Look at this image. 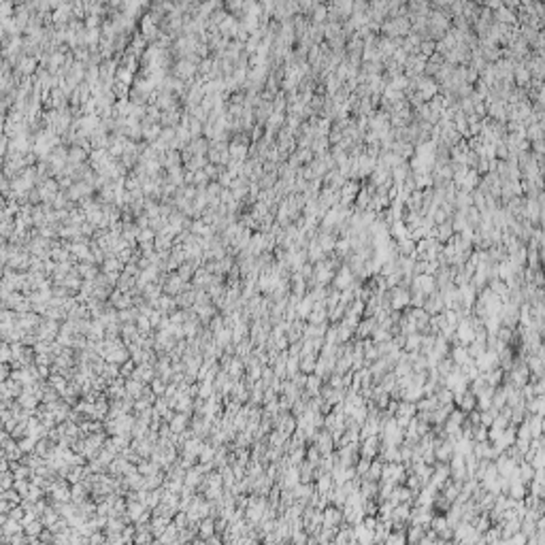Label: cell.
<instances>
[{"label": "cell", "instance_id": "cell-27", "mask_svg": "<svg viewBox=\"0 0 545 545\" xmlns=\"http://www.w3.org/2000/svg\"><path fill=\"white\" fill-rule=\"evenodd\" d=\"M320 458H322V454H320V449L315 447L313 443H307V447H304V460H309L311 462L313 466H318V462H320Z\"/></svg>", "mask_w": 545, "mask_h": 545}, {"label": "cell", "instance_id": "cell-25", "mask_svg": "<svg viewBox=\"0 0 545 545\" xmlns=\"http://www.w3.org/2000/svg\"><path fill=\"white\" fill-rule=\"evenodd\" d=\"M496 415H499V409H494V407L482 409V411H479V424L488 428V426H492V422H494Z\"/></svg>", "mask_w": 545, "mask_h": 545}, {"label": "cell", "instance_id": "cell-22", "mask_svg": "<svg viewBox=\"0 0 545 545\" xmlns=\"http://www.w3.org/2000/svg\"><path fill=\"white\" fill-rule=\"evenodd\" d=\"M496 21H499V23H505V26L513 23V21H515L513 11L509 9V7H505V4H501V7L496 9Z\"/></svg>", "mask_w": 545, "mask_h": 545}, {"label": "cell", "instance_id": "cell-26", "mask_svg": "<svg viewBox=\"0 0 545 545\" xmlns=\"http://www.w3.org/2000/svg\"><path fill=\"white\" fill-rule=\"evenodd\" d=\"M435 398L439 405H443V403H454V392L449 388H445V385H439L437 392H435Z\"/></svg>", "mask_w": 545, "mask_h": 545}, {"label": "cell", "instance_id": "cell-1", "mask_svg": "<svg viewBox=\"0 0 545 545\" xmlns=\"http://www.w3.org/2000/svg\"><path fill=\"white\" fill-rule=\"evenodd\" d=\"M409 30H411V21H409V17H392V20H388L384 23V32L388 39H401L405 37V34H409Z\"/></svg>", "mask_w": 545, "mask_h": 545}, {"label": "cell", "instance_id": "cell-29", "mask_svg": "<svg viewBox=\"0 0 545 545\" xmlns=\"http://www.w3.org/2000/svg\"><path fill=\"white\" fill-rule=\"evenodd\" d=\"M420 339H422L420 332H411V335H407L403 349H405V351H418V347H420Z\"/></svg>", "mask_w": 545, "mask_h": 545}, {"label": "cell", "instance_id": "cell-30", "mask_svg": "<svg viewBox=\"0 0 545 545\" xmlns=\"http://www.w3.org/2000/svg\"><path fill=\"white\" fill-rule=\"evenodd\" d=\"M379 385H382L385 392L394 390V388H396V375H394V371H388V373H385L384 377L379 379Z\"/></svg>", "mask_w": 545, "mask_h": 545}, {"label": "cell", "instance_id": "cell-4", "mask_svg": "<svg viewBox=\"0 0 545 545\" xmlns=\"http://www.w3.org/2000/svg\"><path fill=\"white\" fill-rule=\"evenodd\" d=\"M311 443L320 449V454H330L332 449H335V441H332V435H330V432H328L326 428H320L318 432H315V437H313Z\"/></svg>", "mask_w": 545, "mask_h": 545}, {"label": "cell", "instance_id": "cell-5", "mask_svg": "<svg viewBox=\"0 0 545 545\" xmlns=\"http://www.w3.org/2000/svg\"><path fill=\"white\" fill-rule=\"evenodd\" d=\"M422 309H424V311L428 313V315L441 313L443 309H445V307H443V296H441V292L435 290V292H430V294H426L424 304H422Z\"/></svg>", "mask_w": 545, "mask_h": 545}, {"label": "cell", "instance_id": "cell-20", "mask_svg": "<svg viewBox=\"0 0 545 545\" xmlns=\"http://www.w3.org/2000/svg\"><path fill=\"white\" fill-rule=\"evenodd\" d=\"M418 413V407L415 403H409V401H398V409L394 415H403V418H413Z\"/></svg>", "mask_w": 545, "mask_h": 545}, {"label": "cell", "instance_id": "cell-8", "mask_svg": "<svg viewBox=\"0 0 545 545\" xmlns=\"http://www.w3.org/2000/svg\"><path fill=\"white\" fill-rule=\"evenodd\" d=\"M475 360V366L479 368V371H490V368H494V366H499V356L494 354V351H488L485 349L482 356H477V358H473Z\"/></svg>", "mask_w": 545, "mask_h": 545}, {"label": "cell", "instance_id": "cell-41", "mask_svg": "<svg viewBox=\"0 0 545 545\" xmlns=\"http://www.w3.org/2000/svg\"><path fill=\"white\" fill-rule=\"evenodd\" d=\"M211 530H213V528H211V522H207V524H202V532H207V535H209V532H211Z\"/></svg>", "mask_w": 545, "mask_h": 545}, {"label": "cell", "instance_id": "cell-2", "mask_svg": "<svg viewBox=\"0 0 545 545\" xmlns=\"http://www.w3.org/2000/svg\"><path fill=\"white\" fill-rule=\"evenodd\" d=\"M407 468L403 462H384L382 466V477L379 479H390L394 484H405Z\"/></svg>", "mask_w": 545, "mask_h": 545}, {"label": "cell", "instance_id": "cell-24", "mask_svg": "<svg viewBox=\"0 0 545 545\" xmlns=\"http://www.w3.org/2000/svg\"><path fill=\"white\" fill-rule=\"evenodd\" d=\"M345 309H347V304H343V303H337L335 307H330L328 309V322H330V324L341 322V318L345 315Z\"/></svg>", "mask_w": 545, "mask_h": 545}, {"label": "cell", "instance_id": "cell-13", "mask_svg": "<svg viewBox=\"0 0 545 545\" xmlns=\"http://www.w3.org/2000/svg\"><path fill=\"white\" fill-rule=\"evenodd\" d=\"M313 488L315 492H320V494H328L332 488H335V484H332V475L330 473H322V475L315 477L313 482Z\"/></svg>", "mask_w": 545, "mask_h": 545}, {"label": "cell", "instance_id": "cell-6", "mask_svg": "<svg viewBox=\"0 0 545 545\" xmlns=\"http://www.w3.org/2000/svg\"><path fill=\"white\" fill-rule=\"evenodd\" d=\"M322 511H324V522H322V524L337 526V528L343 524V509L341 507H335V505H330V503H328Z\"/></svg>", "mask_w": 545, "mask_h": 545}, {"label": "cell", "instance_id": "cell-35", "mask_svg": "<svg viewBox=\"0 0 545 545\" xmlns=\"http://www.w3.org/2000/svg\"><path fill=\"white\" fill-rule=\"evenodd\" d=\"M426 368H428V360H426V356L418 354L413 358V362H411V371H426Z\"/></svg>", "mask_w": 545, "mask_h": 545}, {"label": "cell", "instance_id": "cell-23", "mask_svg": "<svg viewBox=\"0 0 545 545\" xmlns=\"http://www.w3.org/2000/svg\"><path fill=\"white\" fill-rule=\"evenodd\" d=\"M424 526H415V524H407V530H405V535H407V543H420V539H422V535H424Z\"/></svg>", "mask_w": 545, "mask_h": 545}, {"label": "cell", "instance_id": "cell-3", "mask_svg": "<svg viewBox=\"0 0 545 545\" xmlns=\"http://www.w3.org/2000/svg\"><path fill=\"white\" fill-rule=\"evenodd\" d=\"M379 447H382V439H379V435H373V437H366L360 441V449L358 454L364 456V458H375V456L379 454Z\"/></svg>", "mask_w": 545, "mask_h": 545}, {"label": "cell", "instance_id": "cell-33", "mask_svg": "<svg viewBox=\"0 0 545 545\" xmlns=\"http://www.w3.org/2000/svg\"><path fill=\"white\" fill-rule=\"evenodd\" d=\"M466 351H468V356H471V358H477V356H482L484 351H485V345L484 343H477V341H471L466 345Z\"/></svg>", "mask_w": 545, "mask_h": 545}, {"label": "cell", "instance_id": "cell-10", "mask_svg": "<svg viewBox=\"0 0 545 545\" xmlns=\"http://www.w3.org/2000/svg\"><path fill=\"white\" fill-rule=\"evenodd\" d=\"M454 405L458 407V409H462V411H464V413H468V411H471V409H477V398L473 396V394H471V392H468V390H464V392H462V394H460V396H458V398H456V401H454Z\"/></svg>", "mask_w": 545, "mask_h": 545}, {"label": "cell", "instance_id": "cell-38", "mask_svg": "<svg viewBox=\"0 0 545 545\" xmlns=\"http://www.w3.org/2000/svg\"><path fill=\"white\" fill-rule=\"evenodd\" d=\"M507 424H509V420L505 418V415H501V413L494 418V422H492V426H496V428H501V430H505Z\"/></svg>", "mask_w": 545, "mask_h": 545}, {"label": "cell", "instance_id": "cell-16", "mask_svg": "<svg viewBox=\"0 0 545 545\" xmlns=\"http://www.w3.org/2000/svg\"><path fill=\"white\" fill-rule=\"evenodd\" d=\"M315 362H318V354H303L301 358H298V368H301V373H313L315 368Z\"/></svg>", "mask_w": 545, "mask_h": 545}, {"label": "cell", "instance_id": "cell-32", "mask_svg": "<svg viewBox=\"0 0 545 545\" xmlns=\"http://www.w3.org/2000/svg\"><path fill=\"white\" fill-rule=\"evenodd\" d=\"M528 462H530L532 468H543L545 466V449H537Z\"/></svg>", "mask_w": 545, "mask_h": 545}, {"label": "cell", "instance_id": "cell-31", "mask_svg": "<svg viewBox=\"0 0 545 545\" xmlns=\"http://www.w3.org/2000/svg\"><path fill=\"white\" fill-rule=\"evenodd\" d=\"M345 311L351 313V315H358V318H362V313H364V301H360V298H354V301L347 304V309H345Z\"/></svg>", "mask_w": 545, "mask_h": 545}, {"label": "cell", "instance_id": "cell-17", "mask_svg": "<svg viewBox=\"0 0 545 545\" xmlns=\"http://www.w3.org/2000/svg\"><path fill=\"white\" fill-rule=\"evenodd\" d=\"M503 373H505V371H503L501 366H494V368H490V371H484L482 377L485 379V384H488V385H494V388H496V385H501V382H503Z\"/></svg>", "mask_w": 545, "mask_h": 545}, {"label": "cell", "instance_id": "cell-7", "mask_svg": "<svg viewBox=\"0 0 545 545\" xmlns=\"http://www.w3.org/2000/svg\"><path fill=\"white\" fill-rule=\"evenodd\" d=\"M351 281H354V273H351L349 268H347V264H343V266L335 273V277H332L330 285H332V288H337V290H343V288H347Z\"/></svg>", "mask_w": 545, "mask_h": 545}, {"label": "cell", "instance_id": "cell-37", "mask_svg": "<svg viewBox=\"0 0 545 545\" xmlns=\"http://www.w3.org/2000/svg\"><path fill=\"white\" fill-rule=\"evenodd\" d=\"M290 379H292V382H294V384L298 385V388L303 390V388H304V384H307V373H301V371H298L296 375H292Z\"/></svg>", "mask_w": 545, "mask_h": 545}, {"label": "cell", "instance_id": "cell-12", "mask_svg": "<svg viewBox=\"0 0 545 545\" xmlns=\"http://www.w3.org/2000/svg\"><path fill=\"white\" fill-rule=\"evenodd\" d=\"M449 358H452L454 364L462 366L464 362L471 360V356H468V351H466V345L458 343V345H452V347H449Z\"/></svg>", "mask_w": 545, "mask_h": 545}, {"label": "cell", "instance_id": "cell-28", "mask_svg": "<svg viewBox=\"0 0 545 545\" xmlns=\"http://www.w3.org/2000/svg\"><path fill=\"white\" fill-rule=\"evenodd\" d=\"M528 492L530 494H535L537 499H545V482H539V479H530L528 482Z\"/></svg>", "mask_w": 545, "mask_h": 545}, {"label": "cell", "instance_id": "cell-19", "mask_svg": "<svg viewBox=\"0 0 545 545\" xmlns=\"http://www.w3.org/2000/svg\"><path fill=\"white\" fill-rule=\"evenodd\" d=\"M532 473H535V468L530 466V462H526V460L518 462V479H520L522 484L528 485V482L532 479Z\"/></svg>", "mask_w": 545, "mask_h": 545}, {"label": "cell", "instance_id": "cell-36", "mask_svg": "<svg viewBox=\"0 0 545 545\" xmlns=\"http://www.w3.org/2000/svg\"><path fill=\"white\" fill-rule=\"evenodd\" d=\"M485 439H488V428L482 424L473 426V441H485Z\"/></svg>", "mask_w": 545, "mask_h": 545}, {"label": "cell", "instance_id": "cell-21", "mask_svg": "<svg viewBox=\"0 0 545 545\" xmlns=\"http://www.w3.org/2000/svg\"><path fill=\"white\" fill-rule=\"evenodd\" d=\"M543 407H545V398L543 396H532L530 401H526V413L543 415Z\"/></svg>", "mask_w": 545, "mask_h": 545}, {"label": "cell", "instance_id": "cell-11", "mask_svg": "<svg viewBox=\"0 0 545 545\" xmlns=\"http://www.w3.org/2000/svg\"><path fill=\"white\" fill-rule=\"evenodd\" d=\"M354 11V0H332V20L345 17Z\"/></svg>", "mask_w": 545, "mask_h": 545}, {"label": "cell", "instance_id": "cell-9", "mask_svg": "<svg viewBox=\"0 0 545 545\" xmlns=\"http://www.w3.org/2000/svg\"><path fill=\"white\" fill-rule=\"evenodd\" d=\"M375 328H377V320H375V318H360L358 326H356L354 337H358V339H366V337H371V335H373V330H375Z\"/></svg>", "mask_w": 545, "mask_h": 545}, {"label": "cell", "instance_id": "cell-15", "mask_svg": "<svg viewBox=\"0 0 545 545\" xmlns=\"http://www.w3.org/2000/svg\"><path fill=\"white\" fill-rule=\"evenodd\" d=\"M311 309H313V298L309 294H304L301 298V303L296 304V318L298 320H307V315L311 313Z\"/></svg>", "mask_w": 545, "mask_h": 545}, {"label": "cell", "instance_id": "cell-39", "mask_svg": "<svg viewBox=\"0 0 545 545\" xmlns=\"http://www.w3.org/2000/svg\"><path fill=\"white\" fill-rule=\"evenodd\" d=\"M435 4L439 9H449L454 4V0H435Z\"/></svg>", "mask_w": 545, "mask_h": 545}, {"label": "cell", "instance_id": "cell-18", "mask_svg": "<svg viewBox=\"0 0 545 545\" xmlns=\"http://www.w3.org/2000/svg\"><path fill=\"white\" fill-rule=\"evenodd\" d=\"M411 503H398L394 505V511H392V520H403V522H409V515H411Z\"/></svg>", "mask_w": 545, "mask_h": 545}, {"label": "cell", "instance_id": "cell-34", "mask_svg": "<svg viewBox=\"0 0 545 545\" xmlns=\"http://www.w3.org/2000/svg\"><path fill=\"white\" fill-rule=\"evenodd\" d=\"M301 368H298V358L296 356H288V360H285V373H288V377H292V375H296Z\"/></svg>", "mask_w": 545, "mask_h": 545}, {"label": "cell", "instance_id": "cell-40", "mask_svg": "<svg viewBox=\"0 0 545 545\" xmlns=\"http://www.w3.org/2000/svg\"><path fill=\"white\" fill-rule=\"evenodd\" d=\"M501 4H503V0H485V7H488V9H492V7L499 9Z\"/></svg>", "mask_w": 545, "mask_h": 545}, {"label": "cell", "instance_id": "cell-14", "mask_svg": "<svg viewBox=\"0 0 545 545\" xmlns=\"http://www.w3.org/2000/svg\"><path fill=\"white\" fill-rule=\"evenodd\" d=\"M526 492H528L526 484H522L520 479H511V484H509V490H507V496H511V499H515V501H522L524 496H526Z\"/></svg>", "mask_w": 545, "mask_h": 545}]
</instances>
